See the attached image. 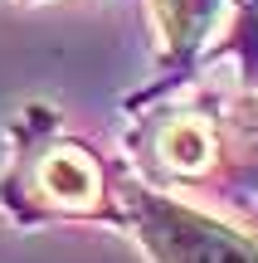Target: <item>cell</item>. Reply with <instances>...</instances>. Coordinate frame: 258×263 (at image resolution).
<instances>
[{"label": "cell", "mask_w": 258, "mask_h": 263, "mask_svg": "<svg viewBox=\"0 0 258 263\" xmlns=\"http://www.w3.org/2000/svg\"><path fill=\"white\" fill-rule=\"evenodd\" d=\"M0 219L10 229L107 224L122 215V166L58 117L49 103H25L5 132Z\"/></svg>", "instance_id": "1"}, {"label": "cell", "mask_w": 258, "mask_h": 263, "mask_svg": "<svg viewBox=\"0 0 258 263\" xmlns=\"http://www.w3.org/2000/svg\"><path fill=\"white\" fill-rule=\"evenodd\" d=\"M127 156L136 176L156 190H210L229 185V132L224 107L205 98H166L156 107H136L127 127Z\"/></svg>", "instance_id": "2"}, {"label": "cell", "mask_w": 258, "mask_h": 263, "mask_svg": "<svg viewBox=\"0 0 258 263\" xmlns=\"http://www.w3.org/2000/svg\"><path fill=\"white\" fill-rule=\"evenodd\" d=\"M117 234L132 239L146 263H258V239L244 224L146 185L136 171H122Z\"/></svg>", "instance_id": "3"}, {"label": "cell", "mask_w": 258, "mask_h": 263, "mask_svg": "<svg viewBox=\"0 0 258 263\" xmlns=\"http://www.w3.org/2000/svg\"><path fill=\"white\" fill-rule=\"evenodd\" d=\"M146 10H151L156 59L171 78H181L200 64L210 34L224 25L229 0H146Z\"/></svg>", "instance_id": "4"}, {"label": "cell", "mask_w": 258, "mask_h": 263, "mask_svg": "<svg viewBox=\"0 0 258 263\" xmlns=\"http://www.w3.org/2000/svg\"><path fill=\"white\" fill-rule=\"evenodd\" d=\"M224 132H229V185L224 200L249 210L258 200V88H244L224 103Z\"/></svg>", "instance_id": "5"}, {"label": "cell", "mask_w": 258, "mask_h": 263, "mask_svg": "<svg viewBox=\"0 0 258 263\" xmlns=\"http://www.w3.org/2000/svg\"><path fill=\"white\" fill-rule=\"evenodd\" d=\"M19 5H34V0H19Z\"/></svg>", "instance_id": "6"}]
</instances>
